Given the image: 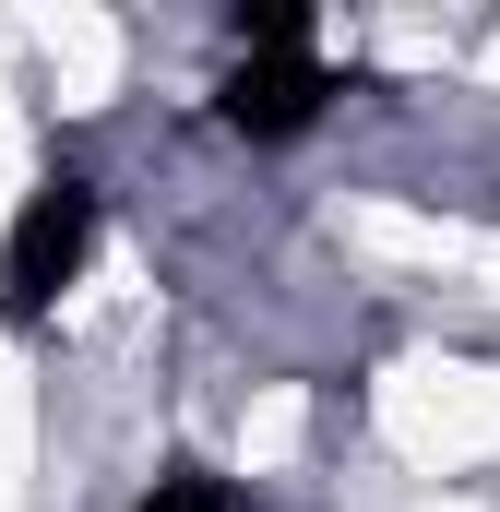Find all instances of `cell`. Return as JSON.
Masks as SVG:
<instances>
[{
    "label": "cell",
    "instance_id": "cell-1",
    "mask_svg": "<svg viewBox=\"0 0 500 512\" xmlns=\"http://www.w3.org/2000/svg\"><path fill=\"white\" fill-rule=\"evenodd\" d=\"M84 251H96V191L60 167V179H36V191H24V215H12V239H0V310H12V322H36V310L84 274Z\"/></svg>",
    "mask_w": 500,
    "mask_h": 512
},
{
    "label": "cell",
    "instance_id": "cell-2",
    "mask_svg": "<svg viewBox=\"0 0 500 512\" xmlns=\"http://www.w3.org/2000/svg\"><path fill=\"white\" fill-rule=\"evenodd\" d=\"M322 96H334V72L310 60V48H262V60H239L227 72V131H250V143H298V131L322 120Z\"/></svg>",
    "mask_w": 500,
    "mask_h": 512
},
{
    "label": "cell",
    "instance_id": "cell-3",
    "mask_svg": "<svg viewBox=\"0 0 500 512\" xmlns=\"http://www.w3.org/2000/svg\"><path fill=\"white\" fill-rule=\"evenodd\" d=\"M143 512H239V501H227V477H203V465H167V477L143 489Z\"/></svg>",
    "mask_w": 500,
    "mask_h": 512
}]
</instances>
